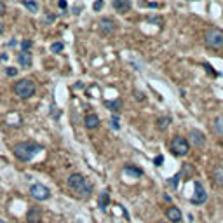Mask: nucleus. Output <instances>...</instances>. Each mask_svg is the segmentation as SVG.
<instances>
[{
  "label": "nucleus",
  "mask_w": 223,
  "mask_h": 223,
  "mask_svg": "<svg viewBox=\"0 0 223 223\" xmlns=\"http://www.w3.org/2000/svg\"><path fill=\"white\" fill-rule=\"evenodd\" d=\"M110 127H112V129H115V131L120 127V118H118L117 113H113V115H112V118H110Z\"/></svg>",
  "instance_id": "5701e85b"
},
{
  "label": "nucleus",
  "mask_w": 223,
  "mask_h": 223,
  "mask_svg": "<svg viewBox=\"0 0 223 223\" xmlns=\"http://www.w3.org/2000/svg\"><path fill=\"white\" fill-rule=\"evenodd\" d=\"M204 68L208 70V73H209V75H213V77H216V75H218V73H216V72H213V68H211V66H209L208 63H204Z\"/></svg>",
  "instance_id": "c85d7f7f"
},
{
  "label": "nucleus",
  "mask_w": 223,
  "mask_h": 223,
  "mask_svg": "<svg viewBox=\"0 0 223 223\" xmlns=\"http://www.w3.org/2000/svg\"><path fill=\"white\" fill-rule=\"evenodd\" d=\"M18 63L21 65V68H30L32 66V56H30V52H23L21 51V54L18 56Z\"/></svg>",
  "instance_id": "4468645a"
},
{
  "label": "nucleus",
  "mask_w": 223,
  "mask_h": 223,
  "mask_svg": "<svg viewBox=\"0 0 223 223\" xmlns=\"http://www.w3.org/2000/svg\"><path fill=\"white\" fill-rule=\"evenodd\" d=\"M0 223H7V221H4V220H0Z\"/></svg>",
  "instance_id": "c9c22d12"
},
{
  "label": "nucleus",
  "mask_w": 223,
  "mask_h": 223,
  "mask_svg": "<svg viewBox=\"0 0 223 223\" xmlns=\"http://www.w3.org/2000/svg\"><path fill=\"white\" fill-rule=\"evenodd\" d=\"M94 11H101V7H103V0H98V2H94Z\"/></svg>",
  "instance_id": "c756f323"
},
{
  "label": "nucleus",
  "mask_w": 223,
  "mask_h": 223,
  "mask_svg": "<svg viewBox=\"0 0 223 223\" xmlns=\"http://www.w3.org/2000/svg\"><path fill=\"white\" fill-rule=\"evenodd\" d=\"M153 164H155L157 167H160L162 164H164V157H162V155H157V157L153 159Z\"/></svg>",
  "instance_id": "cd10ccee"
},
{
  "label": "nucleus",
  "mask_w": 223,
  "mask_h": 223,
  "mask_svg": "<svg viewBox=\"0 0 223 223\" xmlns=\"http://www.w3.org/2000/svg\"><path fill=\"white\" fill-rule=\"evenodd\" d=\"M188 139H190V143H192L195 148H201V146H204V143H206V136H204V132L199 131V129H192V131L188 132Z\"/></svg>",
  "instance_id": "1a4fd4ad"
},
{
  "label": "nucleus",
  "mask_w": 223,
  "mask_h": 223,
  "mask_svg": "<svg viewBox=\"0 0 223 223\" xmlns=\"http://www.w3.org/2000/svg\"><path fill=\"white\" fill-rule=\"evenodd\" d=\"M32 47V40H23L21 42V49H23V52H28V49Z\"/></svg>",
  "instance_id": "a878e982"
},
{
  "label": "nucleus",
  "mask_w": 223,
  "mask_h": 223,
  "mask_svg": "<svg viewBox=\"0 0 223 223\" xmlns=\"http://www.w3.org/2000/svg\"><path fill=\"white\" fill-rule=\"evenodd\" d=\"M204 44L209 49H223V32L218 28H211L204 35Z\"/></svg>",
  "instance_id": "20e7f679"
},
{
  "label": "nucleus",
  "mask_w": 223,
  "mask_h": 223,
  "mask_svg": "<svg viewBox=\"0 0 223 223\" xmlns=\"http://www.w3.org/2000/svg\"><path fill=\"white\" fill-rule=\"evenodd\" d=\"M21 2H23V5L26 7L28 11H32V12H37V11H38V4L33 2V0H21Z\"/></svg>",
  "instance_id": "412c9836"
},
{
  "label": "nucleus",
  "mask_w": 223,
  "mask_h": 223,
  "mask_svg": "<svg viewBox=\"0 0 223 223\" xmlns=\"http://www.w3.org/2000/svg\"><path fill=\"white\" fill-rule=\"evenodd\" d=\"M194 188H195V192H194V197L190 199V202L192 204H204V202L208 201V195H206V190L202 187V183L201 181H195Z\"/></svg>",
  "instance_id": "0eeeda50"
},
{
  "label": "nucleus",
  "mask_w": 223,
  "mask_h": 223,
  "mask_svg": "<svg viewBox=\"0 0 223 223\" xmlns=\"http://www.w3.org/2000/svg\"><path fill=\"white\" fill-rule=\"evenodd\" d=\"M166 216H167V220H169V221H173V223H180L181 218H183L181 211L176 208V206H171V208H167V209H166Z\"/></svg>",
  "instance_id": "9d476101"
},
{
  "label": "nucleus",
  "mask_w": 223,
  "mask_h": 223,
  "mask_svg": "<svg viewBox=\"0 0 223 223\" xmlns=\"http://www.w3.org/2000/svg\"><path fill=\"white\" fill-rule=\"evenodd\" d=\"M4 33V25H2V23H0V35Z\"/></svg>",
  "instance_id": "f704fd0d"
},
{
  "label": "nucleus",
  "mask_w": 223,
  "mask_h": 223,
  "mask_svg": "<svg viewBox=\"0 0 223 223\" xmlns=\"http://www.w3.org/2000/svg\"><path fill=\"white\" fill-rule=\"evenodd\" d=\"M124 171H125L127 174H131V176H136V178L143 176V171H141V169H138L136 166H125Z\"/></svg>",
  "instance_id": "6ab92c4d"
},
{
  "label": "nucleus",
  "mask_w": 223,
  "mask_h": 223,
  "mask_svg": "<svg viewBox=\"0 0 223 223\" xmlns=\"http://www.w3.org/2000/svg\"><path fill=\"white\" fill-rule=\"evenodd\" d=\"M98 28H99V32L103 35H112V33H115V30H117V23L113 19H110V18H103L98 23Z\"/></svg>",
  "instance_id": "6e6552de"
},
{
  "label": "nucleus",
  "mask_w": 223,
  "mask_h": 223,
  "mask_svg": "<svg viewBox=\"0 0 223 223\" xmlns=\"http://www.w3.org/2000/svg\"><path fill=\"white\" fill-rule=\"evenodd\" d=\"M134 96H136V99H138V101H143V99H145V94H143V92H139V91H136V92H134Z\"/></svg>",
  "instance_id": "7c9ffc66"
},
{
  "label": "nucleus",
  "mask_w": 223,
  "mask_h": 223,
  "mask_svg": "<svg viewBox=\"0 0 223 223\" xmlns=\"http://www.w3.org/2000/svg\"><path fill=\"white\" fill-rule=\"evenodd\" d=\"M188 141L183 136H174L173 139H171V145H169V148H171V152L174 153V155H178V157H183V155H187L188 153Z\"/></svg>",
  "instance_id": "39448f33"
},
{
  "label": "nucleus",
  "mask_w": 223,
  "mask_h": 223,
  "mask_svg": "<svg viewBox=\"0 0 223 223\" xmlns=\"http://www.w3.org/2000/svg\"><path fill=\"white\" fill-rule=\"evenodd\" d=\"M40 150H42V145H38V143L23 141V143H18V145L14 146V155L19 160H23V162H28V160L33 159Z\"/></svg>",
  "instance_id": "f03ea898"
},
{
  "label": "nucleus",
  "mask_w": 223,
  "mask_h": 223,
  "mask_svg": "<svg viewBox=\"0 0 223 223\" xmlns=\"http://www.w3.org/2000/svg\"><path fill=\"white\" fill-rule=\"evenodd\" d=\"M26 221L28 223H40L42 221V211L38 208H30L26 213Z\"/></svg>",
  "instance_id": "9b49d317"
},
{
  "label": "nucleus",
  "mask_w": 223,
  "mask_h": 223,
  "mask_svg": "<svg viewBox=\"0 0 223 223\" xmlns=\"http://www.w3.org/2000/svg\"><path fill=\"white\" fill-rule=\"evenodd\" d=\"M105 106H106V108H110L112 112H118L120 110V108H122V101H120V99H113V101H105Z\"/></svg>",
  "instance_id": "a211bd4d"
},
{
  "label": "nucleus",
  "mask_w": 223,
  "mask_h": 223,
  "mask_svg": "<svg viewBox=\"0 0 223 223\" xmlns=\"http://www.w3.org/2000/svg\"><path fill=\"white\" fill-rule=\"evenodd\" d=\"M5 14V5H4V2L0 0V16H4Z\"/></svg>",
  "instance_id": "473e14b6"
},
{
  "label": "nucleus",
  "mask_w": 223,
  "mask_h": 223,
  "mask_svg": "<svg viewBox=\"0 0 223 223\" xmlns=\"http://www.w3.org/2000/svg\"><path fill=\"white\" fill-rule=\"evenodd\" d=\"M58 5H59V9H63V11H65V9L68 7V4H66V0H59V2H58Z\"/></svg>",
  "instance_id": "2f4dec72"
},
{
  "label": "nucleus",
  "mask_w": 223,
  "mask_h": 223,
  "mask_svg": "<svg viewBox=\"0 0 223 223\" xmlns=\"http://www.w3.org/2000/svg\"><path fill=\"white\" fill-rule=\"evenodd\" d=\"M213 131H215V134L223 138V115L221 117H216V120L213 122Z\"/></svg>",
  "instance_id": "f3484780"
},
{
  "label": "nucleus",
  "mask_w": 223,
  "mask_h": 223,
  "mask_svg": "<svg viewBox=\"0 0 223 223\" xmlns=\"http://www.w3.org/2000/svg\"><path fill=\"white\" fill-rule=\"evenodd\" d=\"M68 187L72 192H75V194H78L80 197H89L91 192H92V185H91L89 181L84 178L80 173H72L68 176Z\"/></svg>",
  "instance_id": "f257e3e1"
},
{
  "label": "nucleus",
  "mask_w": 223,
  "mask_h": 223,
  "mask_svg": "<svg viewBox=\"0 0 223 223\" xmlns=\"http://www.w3.org/2000/svg\"><path fill=\"white\" fill-rule=\"evenodd\" d=\"M54 21H56V16H54V14L47 12L45 16H44V23H45V25H51V23H54Z\"/></svg>",
  "instance_id": "393cba45"
},
{
  "label": "nucleus",
  "mask_w": 223,
  "mask_h": 223,
  "mask_svg": "<svg viewBox=\"0 0 223 223\" xmlns=\"http://www.w3.org/2000/svg\"><path fill=\"white\" fill-rule=\"evenodd\" d=\"M113 9L118 12H129L131 11V0H113Z\"/></svg>",
  "instance_id": "f8f14e48"
},
{
  "label": "nucleus",
  "mask_w": 223,
  "mask_h": 223,
  "mask_svg": "<svg viewBox=\"0 0 223 223\" xmlns=\"http://www.w3.org/2000/svg\"><path fill=\"white\" fill-rule=\"evenodd\" d=\"M12 89H14V94L18 98L26 99V98H32L35 94V84L30 78H21V80H18V82L14 84Z\"/></svg>",
  "instance_id": "7ed1b4c3"
},
{
  "label": "nucleus",
  "mask_w": 223,
  "mask_h": 223,
  "mask_svg": "<svg viewBox=\"0 0 223 223\" xmlns=\"http://www.w3.org/2000/svg\"><path fill=\"white\" fill-rule=\"evenodd\" d=\"M30 195L35 197L37 201H47L49 197H51V192H49V188L45 185H42V183H35L30 187Z\"/></svg>",
  "instance_id": "423d86ee"
},
{
  "label": "nucleus",
  "mask_w": 223,
  "mask_h": 223,
  "mask_svg": "<svg viewBox=\"0 0 223 223\" xmlns=\"http://www.w3.org/2000/svg\"><path fill=\"white\" fill-rule=\"evenodd\" d=\"M157 223H166V221H157Z\"/></svg>",
  "instance_id": "e433bc0d"
},
{
  "label": "nucleus",
  "mask_w": 223,
  "mask_h": 223,
  "mask_svg": "<svg viewBox=\"0 0 223 223\" xmlns=\"http://www.w3.org/2000/svg\"><path fill=\"white\" fill-rule=\"evenodd\" d=\"M5 73H7L9 77H16V75H18V68H14V66H9V68L5 70Z\"/></svg>",
  "instance_id": "bb28decb"
},
{
  "label": "nucleus",
  "mask_w": 223,
  "mask_h": 223,
  "mask_svg": "<svg viewBox=\"0 0 223 223\" xmlns=\"http://www.w3.org/2000/svg\"><path fill=\"white\" fill-rule=\"evenodd\" d=\"M108 204H110V195H108V192H101L99 194V199H98V206H99V209H106L108 208Z\"/></svg>",
  "instance_id": "2eb2a0df"
},
{
  "label": "nucleus",
  "mask_w": 223,
  "mask_h": 223,
  "mask_svg": "<svg viewBox=\"0 0 223 223\" xmlns=\"http://www.w3.org/2000/svg\"><path fill=\"white\" fill-rule=\"evenodd\" d=\"M180 178H181V173L174 174L173 178H169V180H167V185H169L171 188H178V185H180Z\"/></svg>",
  "instance_id": "4be33fe9"
},
{
  "label": "nucleus",
  "mask_w": 223,
  "mask_h": 223,
  "mask_svg": "<svg viewBox=\"0 0 223 223\" xmlns=\"http://www.w3.org/2000/svg\"><path fill=\"white\" fill-rule=\"evenodd\" d=\"M213 181L218 187H223V167H216L213 171Z\"/></svg>",
  "instance_id": "dca6fc26"
},
{
  "label": "nucleus",
  "mask_w": 223,
  "mask_h": 223,
  "mask_svg": "<svg viewBox=\"0 0 223 223\" xmlns=\"http://www.w3.org/2000/svg\"><path fill=\"white\" fill-rule=\"evenodd\" d=\"M169 124H171V117H160L157 120V127H159L160 131H166L167 127H169Z\"/></svg>",
  "instance_id": "aec40b11"
},
{
  "label": "nucleus",
  "mask_w": 223,
  "mask_h": 223,
  "mask_svg": "<svg viewBox=\"0 0 223 223\" xmlns=\"http://www.w3.org/2000/svg\"><path fill=\"white\" fill-rule=\"evenodd\" d=\"M148 21H150V23H159V25L162 23V19H160V18H150Z\"/></svg>",
  "instance_id": "72a5a7b5"
},
{
  "label": "nucleus",
  "mask_w": 223,
  "mask_h": 223,
  "mask_svg": "<svg viewBox=\"0 0 223 223\" xmlns=\"http://www.w3.org/2000/svg\"><path fill=\"white\" fill-rule=\"evenodd\" d=\"M63 47H65V45H63V42H54V44L51 45V51H52V52H61Z\"/></svg>",
  "instance_id": "b1692460"
},
{
  "label": "nucleus",
  "mask_w": 223,
  "mask_h": 223,
  "mask_svg": "<svg viewBox=\"0 0 223 223\" xmlns=\"http://www.w3.org/2000/svg\"><path fill=\"white\" fill-rule=\"evenodd\" d=\"M84 124H85L87 129H98L99 127V118L94 113H89V115H85V118H84Z\"/></svg>",
  "instance_id": "ddd939ff"
}]
</instances>
